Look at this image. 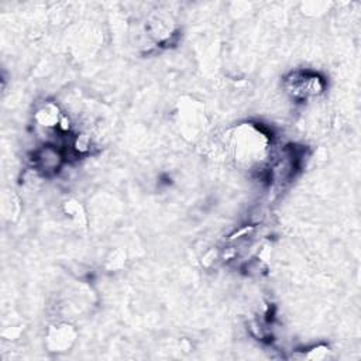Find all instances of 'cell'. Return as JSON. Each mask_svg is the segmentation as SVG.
I'll return each mask as SVG.
<instances>
[{
	"instance_id": "cell-1",
	"label": "cell",
	"mask_w": 361,
	"mask_h": 361,
	"mask_svg": "<svg viewBox=\"0 0 361 361\" xmlns=\"http://www.w3.org/2000/svg\"><path fill=\"white\" fill-rule=\"evenodd\" d=\"M285 89L295 99H306L320 94L324 90V82L316 73L292 72L285 79Z\"/></svg>"
}]
</instances>
